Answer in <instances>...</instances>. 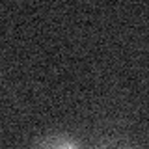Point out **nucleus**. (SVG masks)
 Returning a JSON list of instances; mask_svg holds the SVG:
<instances>
[{
    "mask_svg": "<svg viewBox=\"0 0 149 149\" xmlns=\"http://www.w3.org/2000/svg\"><path fill=\"white\" fill-rule=\"evenodd\" d=\"M28 149H88V142L67 129H49L37 134Z\"/></svg>",
    "mask_w": 149,
    "mask_h": 149,
    "instance_id": "f257e3e1",
    "label": "nucleus"
},
{
    "mask_svg": "<svg viewBox=\"0 0 149 149\" xmlns=\"http://www.w3.org/2000/svg\"><path fill=\"white\" fill-rule=\"evenodd\" d=\"M88 149H143L136 138L119 129L99 130L91 140H88Z\"/></svg>",
    "mask_w": 149,
    "mask_h": 149,
    "instance_id": "f03ea898",
    "label": "nucleus"
}]
</instances>
